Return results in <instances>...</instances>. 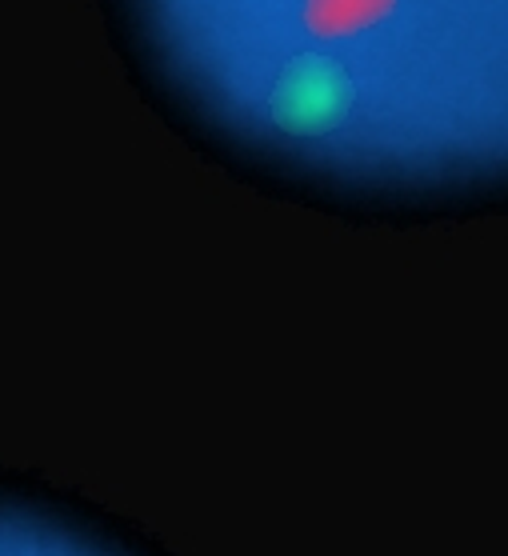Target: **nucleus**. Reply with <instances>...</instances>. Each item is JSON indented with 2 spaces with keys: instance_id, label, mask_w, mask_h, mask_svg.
Segmentation results:
<instances>
[{
  "instance_id": "1",
  "label": "nucleus",
  "mask_w": 508,
  "mask_h": 556,
  "mask_svg": "<svg viewBox=\"0 0 508 556\" xmlns=\"http://www.w3.org/2000/svg\"><path fill=\"white\" fill-rule=\"evenodd\" d=\"M348 101H353V85L341 73V64L325 56H296L289 73L280 76L272 116L296 137H317L348 113Z\"/></svg>"
},
{
  "instance_id": "2",
  "label": "nucleus",
  "mask_w": 508,
  "mask_h": 556,
  "mask_svg": "<svg viewBox=\"0 0 508 556\" xmlns=\"http://www.w3.org/2000/svg\"><path fill=\"white\" fill-rule=\"evenodd\" d=\"M396 9V0H308L305 25L320 37H348L369 28Z\"/></svg>"
}]
</instances>
